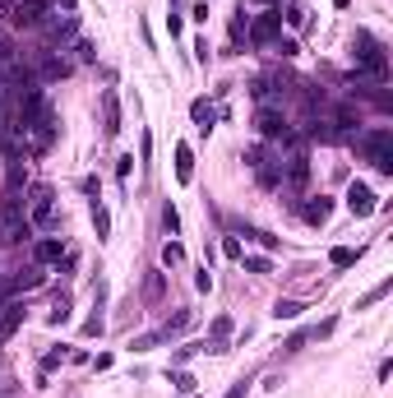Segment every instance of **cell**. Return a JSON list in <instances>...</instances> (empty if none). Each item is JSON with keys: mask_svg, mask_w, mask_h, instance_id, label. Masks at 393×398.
Listing matches in <instances>:
<instances>
[{"mask_svg": "<svg viewBox=\"0 0 393 398\" xmlns=\"http://www.w3.org/2000/svg\"><path fill=\"white\" fill-rule=\"evenodd\" d=\"M46 324H51V329L70 324V296H65V292H56V301H51V315H46Z\"/></svg>", "mask_w": 393, "mask_h": 398, "instance_id": "ac0fdd59", "label": "cell"}, {"mask_svg": "<svg viewBox=\"0 0 393 398\" xmlns=\"http://www.w3.org/2000/svg\"><path fill=\"white\" fill-rule=\"evenodd\" d=\"M28 227H37V231H46L51 227V218H56V190L51 185H32L28 190Z\"/></svg>", "mask_w": 393, "mask_h": 398, "instance_id": "3957f363", "label": "cell"}, {"mask_svg": "<svg viewBox=\"0 0 393 398\" xmlns=\"http://www.w3.org/2000/svg\"><path fill=\"white\" fill-rule=\"evenodd\" d=\"M245 162L255 167V176L264 185H282V149H278V153H269V149H250Z\"/></svg>", "mask_w": 393, "mask_h": 398, "instance_id": "277c9868", "label": "cell"}, {"mask_svg": "<svg viewBox=\"0 0 393 398\" xmlns=\"http://www.w3.org/2000/svg\"><path fill=\"white\" fill-rule=\"evenodd\" d=\"M352 61H356V70H361V75L375 79V84H384V79H389V56H384V46H379L365 28L352 37Z\"/></svg>", "mask_w": 393, "mask_h": 398, "instance_id": "7a4b0ae2", "label": "cell"}, {"mask_svg": "<svg viewBox=\"0 0 393 398\" xmlns=\"http://www.w3.org/2000/svg\"><path fill=\"white\" fill-rule=\"evenodd\" d=\"M273 51H278L282 61H291V56H296V37H273Z\"/></svg>", "mask_w": 393, "mask_h": 398, "instance_id": "f1b7e54d", "label": "cell"}, {"mask_svg": "<svg viewBox=\"0 0 393 398\" xmlns=\"http://www.w3.org/2000/svg\"><path fill=\"white\" fill-rule=\"evenodd\" d=\"M61 255H65L61 236H42V241L32 245V264H61Z\"/></svg>", "mask_w": 393, "mask_h": 398, "instance_id": "5bb4252c", "label": "cell"}, {"mask_svg": "<svg viewBox=\"0 0 393 398\" xmlns=\"http://www.w3.org/2000/svg\"><path fill=\"white\" fill-rule=\"evenodd\" d=\"M301 218L310 222V227H324V222L333 218V199H329V195H310V199L301 204Z\"/></svg>", "mask_w": 393, "mask_h": 398, "instance_id": "8fae6325", "label": "cell"}, {"mask_svg": "<svg viewBox=\"0 0 393 398\" xmlns=\"http://www.w3.org/2000/svg\"><path fill=\"white\" fill-rule=\"evenodd\" d=\"M204 352H218V357L231 352V320H227V315H218V320H213V338L204 343Z\"/></svg>", "mask_w": 393, "mask_h": 398, "instance_id": "4fadbf2b", "label": "cell"}, {"mask_svg": "<svg viewBox=\"0 0 393 398\" xmlns=\"http://www.w3.org/2000/svg\"><path fill=\"white\" fill-rule=\"evenodd\" d=\"M162 222H166V231H181V214H176L171 204H166V209H162Z\"/></svg>", "mask_w": 393, "mask_h": 398, "instance_id": "d6a6232c", "label": "cell"}, {"mask_svg": "<svg viewBox=\"0 0 393 398\" xmlns=\"http://www.w3.org/2000/svg\"><path fill=\"white\" fill-rule=\"evenodd\" d=\"M245 37L255 46H273V37H282V10H264V15L250 19V28H245Z\"/></svg>", "mask_w": 393, "mask_h": 398, "instance_id": "5b68a950", "label": "cell"}, {"mask_svg": "<svg viewBox=\"0 0 393 398\" xmlns=\"http://www.w3.org/2000/svg\"><path fill=\"white\" fill-rule=\"evenodd\" d=\"M356 149H361L365 162H375L379 176H393V130H384V125H375V130H361V135L352 139Z\"/></svg>", "mask_w": 393, "mask_h": 398, "instance_id": "6da1fadb", "label": "cell"}, {"mask_svg": "<svg viewBox=\"0 0 393 398\" xmlns=\"http://www.w3.org/2000/svg\"><path fill=\"white\" fill-rule=\"evenodd\" d=\"M389 292H393V278H384V283H375V287H370V292L361 296V301H356V310H365V306H375V301H384Z\"/></svg>", "mask_w": 393, "mask_h": 398, "instance_id": "7402d4cb", "label": "cell"}, {"mask_svg": "<svg viewBox=\"0 0 393 398\" xmlns=\"http://www.w3.org/2000/svg\"><path fill=\"white\" fill-rule=\"evenodd\" d=\"M32 287H42V264H32V269H23V274L10 283V292H32Z\"/></svg>", "mask_w": 393, "mask_h": 398, "instance_id": "d6986e66", "label": "cell"}, {"mask_svg": "<svg viewBox=\"0 0 393 398\" xmlns=\"http://www.w3.org/2000/svg\"><path fill=\"white\" fill-rule=\"evenodd\" d=\"M70 357H75L70 348H56V352H46V357H42V370H56L61 361H70Z\"/></svg>", "mask_w": 393, "mask_h": 398, "instance_id": "83f0119b", "label": "cell"}, {"mask_svg": "<svg viewBox=\"0 0 393 398\" xmlns=\"http://www.w3.org/2000/svg\"><path fill=\"white\" fill-rule=\"evenodd\" d=\"M190 176H195V153H190V144H176V181L190 185Z\"/></svg>", "mask_w": 393, "mask_h": 398, "instance_id": "2e32d148", "label": "cell"}, {"mask_svg": "<svg viewBox=\"0 0 393 398\" xmlns=\"http://www.w3.org/2000/svg\"><path fill=\"white\" fill-rule=\"evenodd\" d=\"M70 75V61L65 56H56V51H37V84H56V79Z\"/></svg>", "mask_w": 393, "mask_h": 398, "instance_id": "ba28073f", "label": "cell"}, {"mask_svg": "<svg viewBox=\"0 0 393 398\" xmlns=\"http://www.w3.org/2000/svg\"><path fill=\"white\" fill-rule=\"evenodd\" d=\"M171 389H176V394H185V398H190V394H195V389H199V384H195V375H190V370H171Z\"/></svg>", "mask_w": 393, "mask_h": 398, "instance_id": "cb8c5ba5", "label": "cell"}, {"mask_svg": "<svg viewBox=\"0 0 393 398\" xmlns=\"http://www.w3.org/2000/svg\"><path fill=\"white\" fill-rule=\"evenodd\" d=\"M102 334V315H93V320H84V338H97Z\"/></svg>", "mask_w": 393, "mask_h": 398, "instance_id": "e575fe53", "label": "cell"}, {"mask_svg": "<svg viewBox=\"0 0 393 398\" xmlns=\"http://www.w3.org/2000/svg\"><path fill=\"white\" fill-rule=\"evenodd\" d=\"M190 398H195V394H190Z\"/></svg>", "mask_w": 393, "mask_h": 398, "instance_id": "60d3db41", "label": "cell"}, {"mask_svg": "<svg viewBox=\"0 0 393 398\" xmlns=\"http://www.w3.org/2000/svg\"><path fill=\"white\" fill-rule=\"evenodd\" d=\"M255 125H259V135H264V139H278V144H282V139L291 135V125H287V116H282V111H278V107H259Z\"/></svg>", "mask_w": 393, "mask_h": 398, "instance_id": "52a82bcc", "label": "cell"}, {"mask_svg": "<svg viewBox=\"0 0 393 398\" xmlns=\"http://www.w3.org/2000/svg\"><path fill=\"white\" fill-rule=\"evenodd\" d=\"M347 209L356 218H370L379 209V199H375V190H370V185H361V181H352L347 185Z\"/></svg>", "mask_w": 393, "mask_h": 398, "instance_id": "9c48e42d", "label": "cell"}, {"mask_svg": "<svg viewBox=\"0 0 393 398\" xmlns=\"http://www.w3.org/2000/svg\"><path fill=\"white\" fill-rule=\"evenodd\" d=\"M102 135H106V139L121 135V97H116L111 88L102 93Z\"/></svg>", "mask_w": 393, "mask_h": 398, "instance_id": "7c38bea8", "label": "cell"}, {"mask_svg": "<svg viewBox=\"0 0 393 398\" xmlns=\"http://www.w3.org/2000/svg\"><path fill=\"white\" fill-rule=\"evenodd\" d=\"M162 264H166V269L185 264V245H181V241H166V245H162Z\"/></svg>", "mask_w": 393, "mask_h": 398, "instance_id": "484cf974", "label": "cell"}, {"mask_svg": "<svg viewBox=\"0 0 393 398\" xmlns=\"http://www.w3.org/2000/svg\"><path fill=\"white\" fill-rule=\"evenodd\" d=\"M195 61L209 65V37H199V42H195Z\"/></svg>", "mask_w": 393, "mask_h": 398, "instance_id": "d590c367", "label": "cell"}, {"mask_svg": "<svg viewBox=\"0 0 393 398\" xmlns=\"http://www.w3.org/2000/svg\"><path fill=\"white\" fill-rule=\"evenodd\" d=\"M245 28H250V19H245V10H241V15L231 19V42H241V37H245Z\"/></svg>", "mask_w": 393, "mask_h": 398, "instance_id": "1f68e13d", "label": "cell"}, {"mask_svg": "<svg viewBox=\"0 0 393 398\" xmlns=\"http://www.w3.org/2000/svg\"><path fill=\"white\" fill-rule=\"evenodd\" d=\"M195 287H199V292L213 287V274H209V269H199V274H195Z\"/></svg>", "mask_w": 393, "mask_h": 398, "instance_id": "8d00e7d4", "label": "cell"}, {"mask_svg": "<svg viewBox=\"0 0 393 398\" xmlns=\"http://www.w3.org/2000/svg\"><path fill=\"white\" fill-rule=\"evenodd\" d=\"M222 255H227V260H241L245 250H241V241H236V236H227V241H222Z\"/></svg>", "mask_w": 393, "mask_h": 398, "instance_id": "836d02e7", "label": "cell"}, {"mask_svg": "<svg viewBox=\"0 0 393 398\" xmlns=\"http://www.w3.org/2000/svg\"><path fill=\"white\" fill-rule=\"evenodd\" d=\"M282 19H287L291 32H305V28H310V10H305V5H296V0L287 5V15H282Z\"/></svg>", "mask_w": 393, "mask_h": 398, "instance_id": "ffe728a7", "label": "cell"}, {"mask_svg": "<svg viewBox=\"0 0 393 398\" xmlns=\"http://www.w3.org/2000/svg\"><path fill=\"white\" fill-rule=\"evenodd\" d=\"M130 171H135V158H130V153H121V158H116V181H130Z\"/></svg>", "mask_w": 393, "mask_h": 398, "instance_id": "f546056e", "label": "cell"}, {"mask_svg": "<svg viewBox=\"0 0 393 398\" xmlns=\"http://www.w3.org/2000/svg\"><path fill=\"white\" fill-rule=\"evenodd\" d=\"M241 264H245V274H269L273 269L269 255H241Z\"/></svg>", "mask_w": 393, "mask_h": 398, "instance_id": "4316f807", "label": "cell"}, {"mask_svg": "<svg viewBox=\"0 0 393 398\" xmlns=\"http://www.w3.org/2000/svg\"><path fill=\"white\" fill-rule=\"evenodd\" d=\"M56 5H61L65 15H75V0H56Z\"/></svg>", "mask_w": 393, "mask_h": 398, "instance_id": "f35d334b", "label": "cell"}, {"mask_svg": "<svg viewBox=\"0 0 393 398\" xmlns=\"http://www.w3.org/2000/svg\"><path fill=\"white\" fill-rule=\"evenodd\" d=\"M42 32H46V51H56V46H65L79 32V19L75 15H51L42 23Z\"/></svg>", "mask_w": 393, "mask_h": 398, "instance_id": "8992f818", "label": "cell"}, {"mask_svg": "<svg viewBox=\"0 0 393 398\" xmlns=\"http://www.w3.org/2000/svg\"><path fill=\"white\" fill-rule=\"evenodd\" d=\"M356 260H361V250H352V245H333V250H329V264H333V269H352Z\"/></svg>", "mask_w": 393, "mask_h": 398, "instance_id": "44dd1931", "label": "cell"}, {"mask_svg": "<svg viewBox=\"0 0 393 398\" xmlns=\"http://www.w3.org/2000/svg\"><path fill=\"white\" fill-rule=\"evenodd\" d=\"M75 51H79V61H84V65H88V61H97V46H93L88 37H79V42H75Z\"/></svg>", "mask_w": 393, "mask_h": 398, "instance_id": "4dcf8cb0", "label": "cell"}, {"mask_svg": "<svg viewBox=\"0 0 393 398\" xmlns=\"http://www.w3.org/2000/svg\"><path fill=\"white\" fill-rule=\"evenodd\" d=\"M190 116H195L199 135H209V130H213V121H218V111L209 107V97H195V102H190Z\"/></svg>", "mask_w": 393, "mask_h": 398, "instance_id": "9a60e30c", "label": "cell"}, {"mask_svg": "<svg viewBox=\"0 0 393 398\" xmlns=\"http://www.w3.org/2000/svg\"><path fill=\"white\" fill-rule=\"evenodd\" d=\"M19 329H23V301H5V306H0V348H5Z\"/></svg>", "mask_w": 393, "mask_h": 398, "instance_id": "30bf717a", "label": "cell"}, {"mask_svg": "<svg viewBox=\"0 0 393 398\" xmlns=\"http://www.w3.org/2000/svg\"><path fill=\"white\" fill-rule=\"evenodd\" d=\"M259 5H273V0H259Z\"/></svg>", "mask_w": 393, "mask_h": 398, "instance_id": "ab89813d", "label": "cell"}, {"mask_svg": "<svg viewBox=\"0 0 393 398\" xmlns=\"http://www.w3.org/2000/svg\"><path fill=\"white\" fill-rule=\"evenodd\" d=\"M245 384H250V380H245V375H241V380L231 384V389H227V394H222V398H241V394H245Z\"/></svg>", "mask_w": 393, "mask_h": 398, "instance_id": "74e56055", "label": "cell"}, {"mask_svg": "<svg viewBox=\"0 0 393 398\" xmlns=\"http://www.w3.org/2000/svg\"><path fill=\"white\" fill-rule=\"evenodd\" d=\"M301 310H305V301H296V296H278V301H273V320H296Z\"/></svg>", "mask_w": 393, "mask_h": 398, "instance_id": "e0dca14e", "label": "cell"}, {"mask_svg": "<svg viewBox=\"0 0 393 398\" xmlns=\"http://www.w3.org/2000/svg\"><path fill=\"white\" fill-rule=\"evenodd\" d=\"M190 320H195V315H190V310H176V315H171V320H166V329H162V338H171V334H181V329H190Z\"/></svg>", "mask_w": 393, "mask_h": 398, "instance_id": "d4e9b609", "label": "cell"}, {"mask_svg": "<svg viewBox=\"0 0 393 398\" xmlns=\"http://www.w3.org/2000/svg\"><path fill=\"white\" fill-rule=\"evenodd\" d=\"M93 227H97V241H106V236H111V214H106L97 199H93Z\"/></svg>", "mask_w": 393, "mask_h": 398, "instance_id": "603a6c76", "label": "cell"}]
</instances>
